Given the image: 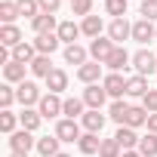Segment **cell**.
<instances>
[{
	"label": "cell",
	"instance_id": "1",
	"mask_svg": "<svg viewBox=\"0 0 157 157\" xmlns=\"http://www.w3.org/2000/svg\"><path fill=\"white\" fill-rule=\"evenodd\" d=\"M114 49H117V43H114L111 37H96V40L90 43V56H93V62H102V65L111 59Z\"/></svg>",
	"mask_w": 157,
	"mask_h": 157
},
{
	"label": "cell",
	"instance_id": "2",
	"mask_svg": "<svg viewBox=\"0 0 157 157\" xmlns=\"http://www.w3.org/2000/svg\"><path fill=\"white\" fill-rule=\"evenodd\" d=\"M16 99L25 105V108H31V105H40V90H37V83H31V80H25V83H19V90H16Z\"/></svg>",
	"mask_w": 157,
	"mask_h": 157
},
{
	"label": "cell",
	"instance_id": "3",
	"mask_svg": "<svg viewBox=\"0 0 157 157\" xmlns=\"http://www.w3.org/2000/svg\"><path fill=\"white\" fill-rule=\"evenodd\" d=\"M132 68H136V74H142V77H148L151 71H157V59L148 52V49H139L136 56H132Z\"/></svg>",
	"mask_w": 157,
	"mask_h": 157
},
{
	"label": "cell",
	"instance_id": "4",
	"mask_svg": "<svg viewBox=\"0 0 157 157\" xmlns=\"http://www.w3.org/2000/svg\"><path fill=\"white\" fill-rule=\"evenodd\" d=\"M105 99H108V93H105V86H99V83H90V86L83 90V102H86V108H93V111H99V108L105 105Z\"/></svg>",
	"mask_w": 157,
	"mask_h": 157
},
{
	"label": "cell",
	"instance_id": "5",
	"mask_svg": "<svg viewBox=\"0 0 157 157\" xmlns=\"http://www.w3.org/2000/svg\"><path fill=\"white\" fill-rule=\"evenodd\" d=\"M62 108H65V102H62V99H59L56 93L43 96V99H40V105H37L40 117H59V114H62Z\"/></svg>",
	"mask_w": 157,
	"mask_h": 157
},
{
	"label": "cell",
	"instance_id": "6",
	"mask_svg": "<svg viewBox=\"0 0 157 157\" xmlns=\"http://www.w3.org/2000/svg\"><path fill=\"white\" fill-rule=\"evenodd\" d=\"M102 86H105V93L111 96V99H120V96H126V80L117 74V71H111L105 80H102Z\"/></svg>",
	"mask_w": 157,
	"mask_h": 157
},
{
	"label": "cell",
	"instance_id": "7",
	"mask_svg": "<svg viewBox=\"0 0 157 157\" xmlns=\"http://www.w3.org/2000/svg\"><path fill=\"white\" fill-rule=\"evenodd\" d=\"M56 136L62 139V142H80V123L77 120H59V126H56Z\"/></svg>",
	"mask_w": 157,
	"mask_h": 157
},
{
	"label": "cell",
	"instance_id": "8",
	"mask_svg": "<svg viewBox=\"0 0 157 157\" xmlns=\"http://www.w3.org/2000/svg\"><path fill=\"white\" fill-rule=\"evenodd\" d=\"M132 40H139V43H151V40H157V28H154L148 19H139V22L132 25Z\"/></svg>",
	"mask_w": 157,
	"mask_h": 157
},
{
	"label": "cell",
	"instance_id": "9",
	"mask_svg": "<svg viewBox=\"0 0 157 157\" xmlns=\"http://www.w3.org/2000/svg\"><path fill=\"white\" fill-rule=\"evenodd\" d=\"M10 148H13V154H28V151L34 148V139H31V132H28V129H19V132H13V136H10Z\"/></svg>",
	"mask_w": 157,
	"mask_h": 157
},
{
	"label": "cell",
	"instance_id": "10",
	"mask_svg": "<svg viewBox=\"0 0 157 157\" xmlns=\"http://www.w3.org/2000/svg\"><path fill=\"white\" fill-rule=\"evenodd\" d=\"M59 31L56 34H37V40H34V49L40 52V56H52L56 49H59Z\"/></svg>",
	"mask_w": 157,
	"mask_h": 157
},
{
	"label": "cell",
	"instance_id": "11",
	"mask_svg": "<svg viewBox=\"0 0 157 157\" xmlns=\"http://www.w3.org/2000/svg\"><path fill=\"white\" fill-rule=\"evenodd\" d=\"M19 43H25V40H22V31L16 25H3L0 28V46L3 49H16Z\"/></svg>",
	"mask_w": 157,
	"mask_h": 157
},
{
	"label": "cell",
	"instance_id": "12",
	"mask_svg": "<svg viewBox=\"0 0 157 157\" xmlns=\"http://www.w3.org/2000/svg\"><path fill=\"white\" fill-rule=\"evenodd\" d=\"M114 139H117V145H120L123 151H136V148H139V136H136L132 126H120V129L114 132Z\"/></svg>",
	"mask_w": 157,
	"mask_h": 157
},
{
	"label": "cell",
	"instance_id": "13",
	"mask_svg": "<svg viewBox=\"0 0 157 157\" xmlns=\"http://www.w3.org/2000/svg\"><path fill=\"white\" fill-rule=\"evenodd\" d=\"M108 37H111L114 43H120V40L132 37V25H129L126 19H114V22H111V28H108Z\"/></svg>",
	"mask_w": 157,
	"mask_h": 157
},
{
	"label": "cell",
	"instance_id": "14",
	"mask_svg": "<svg viewBox=\"0 0 157 157\" xmlns=\"http://www.w3.org/2000/svg\"><path fill=\"white\" fill-rule=\"evenodd\" d=\"M99 74H102V62H86V65H80V68H77V77H80L86 86L99 80Z\"/></svg>",
	"mask_w": 157,
	"mask_h": 157
},
{
	"label": "cell",
	"instance_id": "15",
	"mask_svg": "<svg viewBox=\"0 0 157 157\" xmlns=\"http://www.w3.org/2000/svg\"><path fill=\"white\" fill-rule=\"evenodd\" d=\"M145 93H148V80H145L142 74H136V77H129V80H126V96L145 99Z\"/></svg>",
	"mask_w": 157,
	"mask_h": 157
},
{
	"label": "cell",
	"instance_id": "16",
	"mask_svg": "<svg viewBox=\"0 0 157 157\" xmlns=\"http://www.w3.org/2000/svg\"><path fill=\"white\" fill-rule=\"evenodd\" d=\"M31 25H34L37 34H56V31H59V28H56V16H49V13H40Z\"/></svg>",
	"mask_w": 157,
	"mask_h": 157
},
{
	"label": "cell",
	"instance_id": "17",
	"mask_svg": "<svg viewBox=\"0 0 157 157\" xmlns=\"http://www.w3.org/2000/svg\"><path fill=\"white\" fill-rule=\"evenodd\" d=\"M80 120H83V129H86V132H102V126H105V114H99V111H93V108H90Z\"/></svg>",
	"mask_w": 157,
	"mask_h": 157
},
{
	"label": "cell",
	"instance_id": "18",
	"mask_svg": "<svg viewBox=\"0 0 157 157\" xmlns=\"http://www.w3.org/2000/svg\"><path fill=\"white\" fill-rule=\"evenodd\" d=\"M80 34H83V31H80V25H74V22H62V25H59V40H62V43H68V46H71L77 37H80Z\"/></svg>",
	"mask_w": 157,
	"mask_h": 157
},
{
	"label": "cell",
	"instance_id": "19",
	"mask_svg": "<svg viewBox=\"0 0 157 157\" xmlns=\"http://www.w3.org/2000/svg\"><path fill=\"white\" fill-rule=\"evenodd\" d=\"M105 65H108V68H111V71H117V74H120V71H123V68H126V65H129V52H126V49H123V46H117V49H114V52H111V59H108V62H105Z\"/></svg>",
	"mask_w": 157,
	"mask_h": 157
},
{
	"label": "cell",
	"instance_id": "20",
	"mask_svg": "<svg viewBox=\"0 0 157 157\" xmlns=\"http://www.w3.org/2000/svg\"><path fill=\"white\" fill-rule=\"evenodd\" d=\"M129 108H132V105H126L123 99H114V102H111V111H108V117H111L114 123H120V126H123V123H126V114H129Z\"/></svg>",
	"mask_w": 157,
	"mask_h": 157
},
{
	"label": "cell",
	"instance_id": "21",
	"mask_svg": "<svg viewBox=\"0 0 157 157\" xmlns=\"http://www.w3.org/2000/svg\"><path fill=\"white\" fill-rule=\"evenodd\" d=\"M65 62H68V65H86V49H83L80 43L65 46Z\"/></svg>",
	"mask_w": 157,
	"mask_h": 157
},
{
	"label": "cell",
	"instance_id": "22",
	"mask_svg": "<svg viewBox=\"0 0 157 157\" xmlns=\"http://www.w3.org/2000/svg\"><path fill=\"white\" fill-rule=\"evenodd\" d=\"M3 77L10 83H25V65L22 62H10V65H3Z\"/></svg>",
	"mask_w": 157,
	"mask_h": 157
},
{
	"label": "cell",
	"instance_id": "23",
	"mask_svg": "<svg viewBox=\"0 0 157 157\" xmlns=\"http://www.w3.org/2000/svg\"><path fill=\"white\" fill-rule=\"evenodd\" d=\"M80 151L83 154H99V148H102V139H99V132H86V136H80Z\"/></svg>",
	"mask_w": 157,
	"mask_h": 157
},
{
	"label": "cell",
	"instance_id": "24",
	"mask_svg": "<svg viewBox=\"0 0 157 157\" xmlns=\"http://www.w3.org/2000/svg\"><path fill=\"white\" fill-rule=\"evenodd\" d=\"M28 68H31L37 77H49V74L56 71V68H52V62H49V56H40V52H37V59H34Z\"/></svg>",
	"mask_w": 157,
	"mask_h": 157
},
{
	"label": "cell",
	"instance_id": "25",
	"mask_svg": "<svg viewBox=\"0 0 157 157\" xmlns=\"http://www.w3.org/2000/svg\"><path fill=\"white\" fill-rule=\"evenodd\" d=\"M59 142H62L59 136H52V139H49V136H46V139H37V151H40L43 157H56V154H62V151H59Z\"/></svg>",
	"mask_w": 157,
	"mask_h": 157
},
{
	"label": "cell",
	"instance_id": "26",
	"mask_svg": "<svg viewBox=\"0 0 157 157\" xmlns=\"http://www.w3.org/2000/svg\"><path fill=\"white\" fill-rule=\"evenodd\" d=\"M136 151H139L142 157H154V154H157V132H148V136H142Z\"/></svg>",
	"mask_w": 157,
	"mask_h": 157
},
{
	"label": "cell",
	"instance_id": "27",
	"mask_svg": "<svg viewBox=\"0 0 157 157\" xmlns=\"http://www.w3.org/2000/svg\"><path fill=\"white\" fill-rule=\"evenodd\" d=\"M46 86H49V93H56V96H59V93H62V90L68 86V74L56 68V71H52V74L46 77Z\"/></svg>",
	"mask_w": 157,
	"mask_h": 157
},
{
	"label": "cell",
	"instance_id": "28",
	"mask_svg": "<svg viewBox=\"0 0 157 157\" xmlns=\"http://www.w3.org/2000/svg\"><path fill=\"white\" fill-rule=\"evenodd\" d=\"M102 28H105V25H102V19H99V16H86V19H83V25H80V31H83L86 37H93V40L102 34Z\"/></svg>",
	"mask_w": 157,
	"mask_h": 157
},
{
	"label": "cell",
	"instance_id": "29",
	"mask_svg": "<svg viewBox=\"0 0 157 157\" xmlns=\"http://www.w3.org/2000/svg\"><path fill=\"white\" fill-rule=\"evenodd\" d=\"M19 120H22V129H28V132H34L37 126H40V111H31V108H25L22 114H19Z\"/></svg>",
	"mask_w": 157,
	"mask_h": 157
},
{
	"label": "cell",
	"instance_id": "30",
	"mask_svg": "<svg viewBox=\"0 0 157 157\" xmlns=\"http://www.w3.org/2000/svg\"><path fill=\"white\" fill-rule=\"evenodd\" d=\"M16 6H19V16H25L31 22L40 16V3H37V0H16Z\"/></svg>",
	"mask_w": 157,
	"mask_h": 157
},
{
	"label": "cell",
	"instance_id": "31",
	"mask_svg": "<svg viewBox=\"0 0 157 157\" xmlns=\"http://www.w3.org/2000/svg\"><path fill=\"white\" fill-rule=\"evenodd\" d=\"M83 99H65V108L62 114H68V120H77V117H83Z\"/></svg>",
	"mask_w": 157,
	"mask_h": 157
},
{
	"label": "cell",
	"instance_id": "32",
	"mask_svg": "<svg viewBox=\"0 0 157 157\" xmlns=\"http://www.w3.org/2000/svg\"><path fill=\"white\" fill-rule=\"evenodd\" d=\"M142 123H148V111L145 108H129V114H126V123L123 126H142Z\"/></svg>",
	"mask_w": 157,
	"mask_h": 157
},
{
	"label": "cell",
	"instance_id": "33",
	"mask_svg": "<svg viewBox=\"0 0 157 157\" xmlns=\"http://www.w3.org/2000/svg\"><path fill=\"white\" fill-rule=\"evenodd\" d=\"M123 148L117 145V139H102V148H99V157H120Z\"/></svg>",
	"mask_w": 157,
	"mask_h": 157
},
{
	"label": "cell",
	"instance_id": "34",
	"mask_svg": "<svg viewBox=\"0 0 157 157\" xmlns=\"http://www.w3.org/2000/svg\"><path fill=\"white\" fill-rule=\"evenodd\" d=\"M16 16H19V6L13 0H3V3H0V19H3V25H13Z\"/></svg>",
	"mask_w": 157,
	"mask_h": 157
},
{
	"label": "cell",
	"instance_id": "35",
	"mask_svg": "<svg viewBox=\"0 0 157 157\" xmlns=\"http://www.w3.org/2000/svg\"><path fill=\"white\" fill-rule=\"evenodd\" d=\"M105 10H108V16L123 19L126 16V0H105Z\"/></svg>",
	"mask_w": 157,
	"mask_h": 157
},
{
	"label": "cell",
	"instance_id": "36",
	"mask_svg": "<svg viewBox=\"0 0 157 157\" xmlns=\"http://www.w3.org/2000/svg\"><path fill=\"white\" fill-rule=\"evenodd\" d=\"M0 129H3L6 136L16 132V114H13V111H3V114H0Z\"/></svg>",
	"mask_w": 157,
	"mask_h": 157
},
{
	"label": "cell",
	"instance_id": "37",
	"mask_svg": "<svg viewBox=\"0 0 157 157\" xmlns=\"http://www.w3.org/2000/svg\"><path fill=\"white\" fill-rule=\"evenodd\" d=\"M142 108H145L148 114H157V90H148V93H145V99H142Z\"/></svg>",
	"mask_w": 157,
	"mask_h": 157
},
{
	"label": "cell",
	"instance_id": "38",
	"mask_svg": "<svg viewBox=\"0 0 157 157\" xmlns=\"http://www.w3.org/2000/svg\"><path fill=\"white\" fill-rule=\"evenodd\" d=\"M13 102H16V90L13 86H0V105H3V111H10Z\"/></svg>",
	"mask_w": 157,
	"mask_h": 157
},
{
	"label": "cell",
	"instance_id": "39",
	"mask_svg": "<svg viewBox=\"0 0 157 157\" xmlns=\"http://www.w3.org/2000/svg\"><path fill=\"white\" fill-rule=\"evenodd\" d=\"M71 10H74V16H90V10H93V0H74L71 3Z\"/></svg>",
	"mask_w": 157,
	"mask_h": 157
},
{
	"label": "cell",
	"instance_id": "40",
	"mask_svg": "<svg viewBox=\"0 0 157 157\" xmlns=\"http://www.w3.org/2000/svg\"><path fill=\"white\" fill-rule=\"evenodd\" d=\"M142 16L148 22H157V0H145L142 3Z\"/></svg>",
	"mask_w": 157,
	"mask_h": 157
},
{
	"label": "cell",
	"instance_id": "41",
	"mask_svg": "<svg viewBox=\"0 0 157 157\" xmlns=\"http://www.w3.org/2000/svg\"><path fill=\"white\" fill-rule=\"evenodd\" d=\"M37 3H40V13H49V16H52V13L62 6V0H37Z\"/></svg>",
	"mask_w": 157,
	"mask_h": 157
},
{
	"label": "cell",
	"instance_id": "42",
	"mask_svg": "<svg viewBox=\"0 0 157 157\" xmlns=\"http://www.w3.org/2000/svg\"><path fill=\"white\" fill-rule=\"evenodd\" d=\"M148 132H157V114H148Z\"/></svg>",
	"mask_w": 157,
	"mask_h": 157
},
{
	"label": "cell",
	"instance_id": "43",
	"mask_svg": "<svg viewBox=\"0 0 157 157\" xmlns=\"http://www.w3.org/2000/svg\"><path fill=\"white\" fill-rule=\"evenodd\" d=\"M120 157H142V154H139V151H123Z\"/></svg>",
	"mask_w": 157,
	"mask_h": 157
},
{
	"label": "cell",
	"instance_id": "44",
	"mask_svg": "<svg viewBox=\"0 0 157 157\" xmlns=\"http://www.w3.org/2000/svg\"><path fill=\"white\" fill-rule=\"evenodd\" d=\"M13 157H28V154H13Z\"/></svg>",
	"mask_w": 157,
	"mask_h": 157
},
{
	"label": "cell",
	"instance_id": "45",
	"mask_svg": "<svg viewBox=\"0 0 157 157\" xmlns=\"http://www.w3.org/2000/svg\"><path fill=\"white\" fill-rule=\"evenodd\" d=\"M56 157H68V154H56Z\"/></svg>",
	"mask_w": 157,
	"mask_h": 157
},
{
	"label": "cell",
	"instance_id": "46",
	"mask_svg": "<svg viewBox=\"0 0 157 157\" xmlns=\"http://www.w3.org/2000/svg\"><path fill=\"white\" fill-rule=\"evenodd\" d=\"M71 3H74V0H71Z\"/></svg>",
	"mask_w": 157,
	"mask_h": 157
}]
</instances>
